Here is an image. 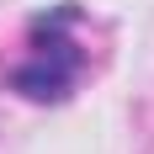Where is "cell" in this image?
<instances>
[{"label": "cell", "instance_id": "6da1fadb", "mask_svg": "<svg viewBox=\"0 0 154 154\" xmlns=\"http://www.w3.org/2000/svg\"><path fill=\"white\" fill-rule=\"evenodd\" d=\"M75 75H80V53L53 37V43L37 48L21 69H11V85L27 96V101H59V96H69Z\"/></svg>", "mask_w": 154, "mask_h": 154}]
</instances>
